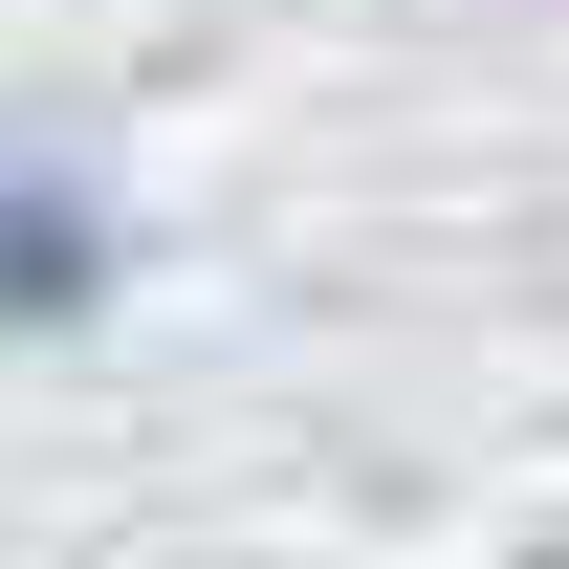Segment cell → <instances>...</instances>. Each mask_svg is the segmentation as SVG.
Segmentation results:
<instances>
[{
  "label": "cell",
  "instance_id": "obj_1",
  "mask_svg": "<svg viewBox=\"0 0 569 569\" xmlns=\"http://www.w3.org/2000/svg\"><path fill=\"white\" fill-rule=\"evenodd\" d=\"M110 284V198L88 176H0V329H67Z\"/></svg>",
  "mask_w": 569,
  "mask_h": 569
}]
</instances>
